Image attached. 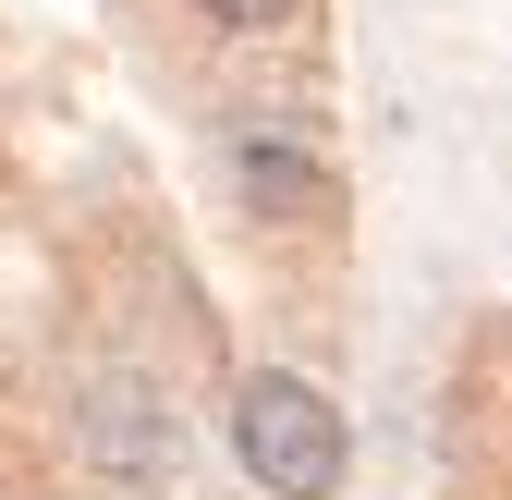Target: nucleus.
<instances>
[{
	"label": "nucleus",
	"instance_id": "obj_1",
	"mask_svg": "<svg viewBox=\"0 0 512 500\" xmlns=\"http://www.w3.org/2000/svg\"><path fill=\"white\" fill-rule=\"evenodd\" d=\"M232 464L269 500H330L342 488V415H330V391L293 379V366H256V379L232 391Z\"/></svg>",
	"mask_w": 512,
	"mask_h": 500
},
{
	"label": "nucleus",
	"instance_id": "obj_2",
	"mask_svg": "<svg viewBox=\"0 0 512 500\" xmlns=\"http://www.w3.org/2000/svg\"><path fill=\"white\" fill-rule=\"evenodd\" d=\"M232 183H244V208H256V220H293V232L342 220L330 159H305V147H281V135H244V147H232Z\"/></svg>",
	"mask_w": 512,
	"mask_h": 500
},
{
	"label": "nucleus",
	"instance_id": "obj_3",
	"mask_svg": "<svg viewBox=\"0 0 512 500\" xmlns=\"http://www.w3.org/2000/svg\"><path fill=\"white\" fill-rule=\"evenodd\" d=\"M86 452H98L110 476H171V403H147L135 379H98V403H86Z\"/></svg>",
	"mask_w": 512,
	"mask_h": 500
},
{
	"label": "nucleus",
	"instance_id": "obj_4",
	"mask_svg": "<svg viewBox=\"0 0 512 500\" xmlns=\"http://www.w3.org/2000/svg\"><path fill=\"white\" fill-rule=\"evenodd\" d=\"M208 13H220V25H293L305 0H208Z\"/></svg>",
	"mask_w": 512,
	"mask_h": 500
}]
</instances>
